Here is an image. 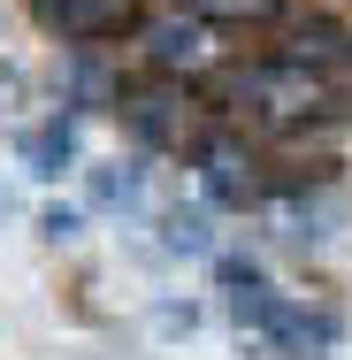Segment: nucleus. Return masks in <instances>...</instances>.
I'll return each instance as SVG.
<instances>
[{
    "instance_id": "f257e3e1",
    "label": "nucleus",
    "mask_w": 352,
    "mask_h": 360,
    "mask_svg": "<svg viewBox=\"0 0 352 360\" xmlns=\"http://www.w3.org/2000/svg\"><path fill=\"white\" fill-rule=\"evenodd\" d=\"M207 100H214L222 123L253 131L261 146H314V139L352 123V84L306 70L291 54H237L207 84Z\"/></svg>"
},
{
    "instance_id": "f03ea898",
    "label": "nucleus",
    "mask_w": 352,
    "mask_h": 360,
    "mask_svg": "<svg viewBox=\"0 0 352 360\" xmlns=\"http://www.w3.org/2000/svg\"><path fill=\"white\" fill-rule=\"evenodd\" d=\"M222 307H230V322L237 330H253L261 345H276L283 360H322L337 345V322L322 314V307H299V299H283L253 261H222Z\"/></svg>"
},
{
    "instance_id": "7ed1b4c3",
    "label": "nucleus",
    "mask_w": 352,
    "mask_h": 360,
    "mask_svg": "<svg viewBox=\"0 0 352 360\" xmlns=\"http://www.w3.org/2000/svg\"><path fill=\"white\" fill-rule=\"evenodd\" d=\"M237 62V46H230V31L207 23V15H192V8H176V0H161V8H145L138 39H131V70L138 77H169V84H200L207 92L214 77Z\"/></svg>"
},
{
    "instance_id": "20e7f679",
    "label": "nucleus",
    "mask_w": 352,
    "mask_h": 360,
    "mask_svg": "<svg viewBox=\"0 0 352 360\" xmlns=\"http://www.w3.org/2000/svg\"><path fill=\"white\" fill-rule=\"evenodd\" d=\"M123 131L145 146V153H200V146L222 131L214 100L200 84H169V77H131L123 100H115Z\"/></svg>"
},
{
    "instance_id": "39448f33",
    "label": "nucleus",
    "mask_w": 352,
    "mask_h": 360,
    "mask_svg": "<svg viewBox=\"0 0 352 360\" xmlns=\"http://www.w3.org/2000/svg\"><path fill=\"white\" fill-rule=\"evenodd\" d=\"M192 176H200V200H207V207H230V215L261 207L283 184L276 161H268V146L253 139V131H237V123H222V131L192 153Z\"/></svg>"
},
{
    "instance_id": "423d86ee",
    "label": "nucleus",
    "mask_w": 352,
    "mask_h": 360,
    "mask_svg": "<svg viewBox=\"0 0 352 360\" xmlns=\"http://www.w3.org/2000/svg\"><path fill=\"white\" fill-rule=\"evenodd\" d=\"M145 8H153V0H31V23H39L46 39L77 46V54H107L115 39H123V46L138 39Z\"/></svg>"
},
{
    "instance_id": "0eeeda50",
    "label": "nucleus",
    "mask_w": 352,
    "mask_h": 360,
    "mask_svg": "<svg viewBox=\"0 0 352 360\" xmlns=\"http://www.w3.org/2000/svg\"><path fill=\"white\" fill-rule=\"evenodd\" d=\"M268 54H291V62H306V70L352 84V15L330 8V0H299L276 31H268Z\"/></svg>"
},
{
    "instance_id": "6e6552de",
    "label": "nucleus",
    "mask_w": 352,
    "mask_h": 360,
    "mask_svg": "<svg viewBox=\"0 0 352 360\" xmlns=\"http://www.w3.org/2000/svg\"><path fill=\"white\" fill-rule=\"evenodd\" d=\"M176 8L207 15V23H222V31H276L299 0H176Z\"/></svg>"
},
{
    "instance_id": "1a4fd4ad",
    "label": "nucleus",
    "mask_w": 352,
    "mask_h": 360,
    "mask_svg": "<svg viewBox=\"0 0 352 360\" xmlns=\"http://www.w3.org/2000/svg\"><path fill=\"white\" fill-rule=\"evenodd\" d=\"M23 161H31V176H62L77 161V115H54L46 131H31L23 139Z\"/></svg>"
},
{
    "instance_id": "9d476101",
    "label": "nucleus",
    "mask_w": 352,
    "mask_h": 360,
    "mask_svg": "<svg viewBox=\"0 0 352 360\" xmlns=\"http://www.w3.org/2000/svg\"><path fill=\"white\" fill-rule=\"evenodd\" d=\"M169 245H176V253H207V222L176 207V215H169Z\"/></svg>"
}]
</instances>
